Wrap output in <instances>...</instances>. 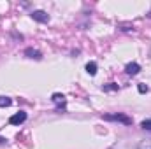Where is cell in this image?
<instances>
[{
    "instance_id": "7a4b0ae2",
    "label": "cell",
    "mask_w": 151,
    "mask_h": 149,
    "mask_svg": "<svg viewBox=\"0 0 151 149\" xmlns=\"http://www.w3.org/2000/svg\"><path fill=\"white\" fill-rule=\"evenodd\" d=\"M25 121H27V112L25 111L16 112V114H12V116L9 117V123H11V125H16V126H19V125L25 123Z\"/></svg>"
},
{
    "instance_id": "7c38bea8",
    "label": "cell",
    "mask_w": 151,
    "mask_h": 149,
    "mask_svg": "<svg viewBox=\"0 0 151 149\" xmlns=\"http://www.w3.org/2000/svg\"><path fill=\"white\" fill-rule=\"evenodd\" d=\"M137 88H139V91H141V93H146V91H148V86H146V84H139Z\"/></svg>"
},
{
    "instance_id": "5b68a950",
    "label": "cell",
    "mask_w": 151,
    "mask_h": 149,
    "mask_svg": "<svg viewBox=\"0 0 151 149\" xmlns=\"http://www.w3.org/2000/svg\"><path fill=\"white\" fill-rule=\"evenodd\" d=\"M125 72H127L128 75L139 74V72H141V65H139V63H128V65L125 67Z\"/></svg>"
},
{
    "instance_id": "9c48e42d",
    "label": "cell",
    "mask_w": 151,
    "mask_h": 149,
    "mask_svg": "<svg viewBox=\"0 0 151 149\" xmlns=\"http://www.w3.org/2000/svg\"><path fill=\"white\" fill-rule=\"evenodd\" d=\"M12 105V100L9 97H0V107H9Z\"/></svg>"
},
{
    "instance_id": "8fae6325",
    "label": "cell",
    "mask_w": 151,
    "mask_h": 149,
    "mask_svg": "<svg viewBox=\"0 0 151 149\" xmlns=\"http://www.w3.org/2000/svg\"><path fill=\"white\" fill-rule=\"evenodd\" d=\"M141 126H142L144 130H151V119H144V121L141 123Z\"/></svg>"
},
{
    "instance_id": "3957f363",
    "label": "cell",
    "mask_w": 151,
    "mask_h": 149,
    "mask_svg": "<svg viewBox=\"0 0 151 149\" xmlns=\"http://www.w3.org/2000/svg\"><path fill=\"white\" fill-rule=\"evenodd\" d=\"M30 16H32V19H35L39 23H47L49 21V14L46 11H34Z\"/></svg>"
},
{
    "instance_id": "52a82bcc",
    "label": "cell",
    "mask_w": 151,
    "mask_h": 149,
    "mask_svg": "<svg viewBox=\"0 0 151 149\" xmlns=\"http://www.w3.org/2000/svg\"><path fill=\"white\" fill-rule=\"evenodd\" d=\"M86 72L90 75H95L97 74V63H95V62H88V63H86Z\"/></svg>"
},
{
    "instance_id": "277c9868",
    "label": "cell",
    "mask_w": 151,
    "mask_h": 149,
    "mask_svg": "<svg viewBox=\"0 0 151 149\" xmlns=\"http://www.w3.org/2000/svg\"><path fill=\"white\" fill-rule=\"evenodd\" d=\"M51 100H53V104H56L58 107H65V104H67V100H65V97H63L62 93H53Z\"/></svg>"
},
{
    "instance_id": "30bf717a",
    "label": "cell",
    "mask_w": 151,
    "mask_h": 149,
    "mask_svg": "<svg viewBox=\"0 0 151 149\" xmlns=\"http://www.w3.org/2000/svg\"><path fill=\"white\" fill-rule=\"evenodd\" d=\"M104 91H111V90H118V84H114V82H109V84H106L104 88H102Z\"/></svg>"
},
{
    "instance_id": "6da1fadb",
    "label": "cell",
    "mask_w": 151,
    "mask_h": 149,
    "mask_svg": "<svg viewBox=\"0 0 151 149\" xmlns=\"http://www.w3.org/2000/svg\"><path fill=\"white\" fill-rule=\"evenodd\" d=\"M104 119H109V121H119L123 125H132V117L125 116V114H107L104 116Z\"/></svg>"
},
{
    "instance_id": "8992f818",
    "label": "cell",
    "mask_w": 151,
    "mask_h": 149,
    "mask_svg": "<svg viewBox=\"0 0 151 149\" xmlns=\"http://www.w3.org/2000/svg\"><path fill=\"white\" fill-rule=\"evenodd\" d=\"M25 54H27L28 58H35V60H40V58H42V54L39 53L37 49H32V47H27V49H25Z\"/></svg>"
},
{
    "instance_id": "ba28073f",
    "label": "cell",
    "mask_w": 151,
    "mask_h": 149,
    "mask_svg": "<svg viewBox=\"0 0 151 149\" xmlns=\"http://www.w3.org/2000/svg\"><path fill=\"white\" fill-rule=\"evenodd\" d=\"M137 149H151V139L141 140V142L137 144Z\"/></svg>"
}]
</instances>
